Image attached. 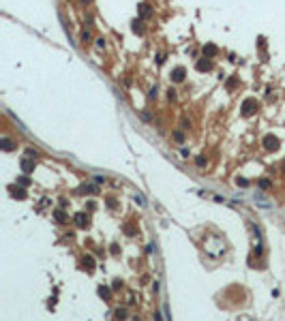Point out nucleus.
Listing matches in <instances>:
<instances>
[{
    "mask_svg": "<svg viewBox=\"0 0 285 321\" xmlns=\"http://www.w3.org/2000/svg\"><path fill=\"white\" fill-rule=\"evenodd\" d=\"M79 2H84V5H88V2H90V0H79Z\"/></svg>",
    "mask_w": 285,
    "mask_h": 321,
    "instance_id": "obj_26",
    "label": "nucleus"
},
{
    "mask_svg": "<svg viewBox=\"0 0 285 321\" xmlns=\"http://www.w3.org/2000/svg\"><path fill=\"white\" fill-rule=\"evenodd\" d=\"M135 201H137L139 206H144V204H146V201H144V197H141V195H135Z\"/></svg>",
    "mask_w": 285,
    "mask_h": 321,
    "instance_id": "obj_22",
    "label": "nucleus"
},
{
    "mask_svg": "<svg viewBox=\"0 0 285 321\" xmlns=\"http://www.w3.org/2000/svg\"><path fill=\"white\" fill-rule=\"evenodd\" d=\"M17 182H19V186H28V184H30V180H28V178H19Z\"/></svg>",
    "mask_w": 285,
    "mask_h": 321,
    "instance_id": "obj_20",
    "label": "nucleus"
},
{
    "mask_svg": "<svg viewBox=\"0 0 285 321\" xmlns=\"http://www.w3.org/2000/svg\"><path fill=\"white\" fill-rule=\"evenodd\" d=\"M54 216H56L58 223H64V220H66V216H64V212H62V210H56V212H54Z\"/></svg>",
    "mask_w": 285,
    "mask_h": 321,
    "instance_id": "obj_11",
    "label": "nucleus"
},
{
    "mask_svg": "<svg viewBox=\"0 0 285 321\" xmlns=\"http://www.w3.org/2000/svg\"><path fill=\"white\" fill-rule=\"evenodd\" d=\"M174 139H176V141H184V133H180V131L174 133Z\"/></svg>",
    "mask_w": 285,
    "mask_h": 321,
    "instance_id": "obj_19",
    "label": "nucleus"
},
{
    "mask_svg": "<svg viewBox=\"0 0 285 321\" xmlns=\"http://www.w3.org/2000/svg\"><path fill=\"white\" fill-rule=\"evenodd\" d=\"M26 186H21V188H17V186H9V191H11V195L15 197V199H26V191H24Z\"/></svg>",
    "mask_w": 285,
    "mask_h": 321,
    "instance_id": "obj_4",
    "label": "nucleus"
},
{
    "mask_svg": "<svg viewBox=\"0 0 285 321\" xmlns=\"http://www.w3.org/2000/svg\"><path fill=\"white\" fill-rule=\"evenodd\" d=\"M259 188H264V191H266V188H270V180H266V178H264V180H259Z\"/></svg>",
    "mask_w": 285,
    "mask_h": 321,
    "instance_id": "obj_16",
    "label": "nucleus"
},
{
    "mask_svg": "<svg viewBox=\"0 0 285 321\" xmlns=\"http://www.w3.org/2000/svg\"><path fill=\"white\" fill-rule=\"evenodd\" d=\"M236 184H238V186H242V188H247V186H249V182H247V178H240V176H238V178H236Z\"/></svg>",
    "mask_w": 285,
    "mask_h": 321,
    "instance_id": "obj_14",
    "label": "nucleus"
},
{
    "mask_svg": "<svg viewBox=\"0 0 285 321\" xmlns=\"http://www.w3.org/2000/svg\"><path fill=\"white\" fill-rule=\"evenodd\" d=\"M217 52H219V49H217L215 45H212V43L204 45V56H206V58H212V56H217Z\"/></svg>",
    "mask_w": 285,
    "mask_h": 321,
    "instance_id": "obj_5",
    "label": "nucleus"
},
{
    "mask_svg": "<svg viewBox=\"0 0 285 321\" xmlns=\"http://www.w3.org/2000/svg\"><path fill=\"white\" fill-rule=\"evenodd\" d=\"M210 69H212V64H210V60H208V58L197 60V71H202V73H204V71H210Z\"/></svg>",
    "mask_w": 285,
    "mask_h": 321,
    "instance_id": "obj_6",
    "label": "nucleus"
},
{
    "mask_svg": "<svg viewBox=\"0 0 285 321\" xmlns=\"http://www.w3.org/2000/svg\"><path fill=\"white\" fill-rule=\"evenodd\" d=\"M114 315H116V317H127V310H125V308H118Z\"/></svg>",
    "mask_w": 285,
    "mask_h": 321,
    "instance_id": "obj_21",
    "label": "nucleus"
},
{
    "mask_svg": "<svg viewBox=\"0 0 285 321\" xmlns=\"http://www.w3.org/2000/svg\"><path fill=\"white\" fill-rule=\"evenodd\" d=\"M75 223H77V227H86V225H88L86 214H75Z\"/></svg>",
    "mask_w": 285,
    "mask_h": 321,
    "instance_id": "obj_8",
    "label": "nucleus"
},
{
    "mask_svg": "<svg viewBox=\"0 0 285 321\" xmlns=\"http://www.w3.org/2000/svg\"><path fill=\"white\" fill-rule=\"evenodd\" d=\"M154 96H157V88H152V90L148 92V98H154Z\"/></svg>",
    "mask_w": 285,
    "mask_h": 321,
    "instance_id": "obj_25",
    "label": "nucleus"
},
{
    "mask_svg": "<svg viewBox=\"0 0 285 321\" xmlns=\"http://www.w3.org/2000/svg\"><path fill=\"white\" fill-rule=\"evenodd\" d=\"M227 88H229V90H234V88H236V77H229V82H227Z\"/></svg>",
    "mask_w": 285,
    "mask_h": 321,
    "instance_id": "obj_18",
    "label": "nucleus"
},
{
    "mask_svg": "<svg viewBox=\"0 0 285 321\" xmlns=\"http://www.w3.org/2000/svg\"><path fill=\"white\" fill-rule=\"evenodd\" d=\"M195 165H197V167H206V159H204V156H197V159H195Z\"/></svg>",
    "mask_w": 285,
    "mask_h": 321,
    "instance_id": "obj_17",
    "label": "nucleus"
},
{
    "mask_svg": "<svg viewBox=\"0 0 285 321\" xmlns=\"http://www.w3.org/2000/svg\"><path fill=\"white\" fill-rule=\"evenodd\" d=\"M99 295H101V298H109V295H112L109 287H99Z\"/></svg>",
    "mask_w": 285,
    "mask_h": 321,
    "instance_id": "obj_10",
    "label": "nucleus"
},
{
    "mask_svg": "<svg viewBox=\"0 0 285 321\" xmlns=\"http://www.w3.org/2000/svg\"><path fill=\"white\" fill-rule=\"evenodd\" d=\"M84 265H88V270H94V259H92V257H86V259H84Z\"/></svg>",
    "mask_w": 285,
    "mask_h": 321,
    "instance_id": "obj_15",
    "label": "nucleus"
},
{
    "mask_svg": "<svg viewBox=\"0 0 285 321\" xmlns=\"http://www.w3.org/2000/svg\"><path fill=\"white\" fill-rule=\"evenodd\" d=\"M26 154H28V156H30V159H34V156H37V152H34V150H32V148H28V150H26Z\"/></svg>",
    "mask_w": 285,
    "mask_h": 321,
    "instance_id": "obj_23",
    "label": "nucleus"
},
{
    "mask_svg": "<svg viewBox=\"0 0 285 321\" xmlns=\"http://www.w3.org/2000/svg\"><path fill=\"white\" fill-rule=\"evenodd\" d=\"M184 75H186V71H184L182 66H178V69H174V71H172V79H174V82H178V84H180V82H184Z\"/></svg>",
    "mask_w": 285,
    "mask_h": 321,
    "instance_id": "obj_3",
    "label": "nucleus"
},
{
    "mask_svg": "<svg viewBox=\"0 0 285 321\" xmlns=\"http://www.w3.org/2000/svg\"><path fill=\"white\" fill-rule=\"evenodd\" d=\"M167 96H170V101H174V98H176V92H174V90H167Z\"/></svg>",
    "mask_w": 285,
    "mask_h": 321,
    "instance_id": "obj_24",
    "label": "nucleus"
},
{
    "mask_svg": "<svg viewBox=\"0 0 285 321\" xmlns=\"http://www.w3.org/2000/svg\"><path fill=\"white\" fill-rule=\"evenodd\" d=\"M262 143H264V148H266L268 152H272V150H277V148H279V139H277L274 135H266V137L262 139Z\"/></svg>",
    "mask_w": 285,
    "mask_h": 321,
    "instance_id": "obj_1",
    "label": "nucleus"
},
{
    "mask_svg": "<svg viewBox=\"0 0 285 321\" xmlns=\"http://www.w3.org/2000/svg\"><path fill=\"white\" fill-rule=\"evenodd\" d=\"M255 107H257V103L253 101V98H247V101L242 103V114H245V116H251Z\"/></svg>",
    "mask_w": 285,
    "mask_h": 321,
    "instance_id": "obj_2",
    "label": "nucleus"
},
{
    "mask_svg": "<svg viewBox=\"0 0 285 321\" xmlns=\"http://www.w3.org/2000/svg\"><path fill=\"white\" fill-rule=\"evenodd\" d=\"M32 169H34V163H32V161H28V159L21 161V171H24V174H30Z\"/></svg>",
    "mask_w": 285,
    "mask_h": 321,
    "instance_id": "obj_7",
    "label": "nucleus"
},
{
    "mask_svg": "<svg viewBox=\"0 0 285 321\" xmlns=\"http://www.w3.org/2000/svg\"><path fill=\"white\" fill-rule=\"evenodd\" d=\"M2 146H5V150H13V141L7 137H2Z\"/></svg>",
    "mask_w": 285,
    "mask_h": 321,
    "instance_id": "obj_13",
    "label": "nucleus"
},
{
    "mask_svg": "<svg viewBox=\"0 0 285 321\" xmlns=\"http://www.w3.org/2000/svg\"><path fill=\"white\" fill-rule=\"evenodd\" d=\"M133 32H137V34L144 32V28H141V21H133Z\"/></svg>",
    "mask_w": 285,
    "mask_h": 321,
    "instance_id": "obj_12",
    "label": "nucleus"
},
{
    "mask_svg": "<svg viewBox=\"0 0 285 321\" xmlns=\"http://www.w3.org/2000/svg\"><path fill=\"white\" fill-rule=\"evenodd\" d=\"M139 15H141V17H148V15H150V5H139Z\"/></svg>",
    "mask_w": 285,
    "mask_h": 321,
    "instance_id": "obj_9",
    "label": "nucleus"
}]
</instances>
